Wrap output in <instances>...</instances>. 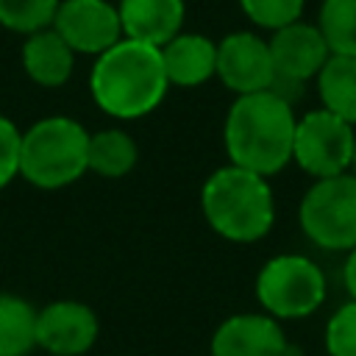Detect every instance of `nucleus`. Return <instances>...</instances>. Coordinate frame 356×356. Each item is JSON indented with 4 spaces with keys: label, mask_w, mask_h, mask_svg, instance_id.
Segmentation results:
<instances>
[{
    "label": "nucleus",
    "mask_w": 356,
    "mask_h": 356,
    "mask_svg": "<svg viewBox=\"0 0 356 356\" xmlns=\"http://www.w3.org/2000/svg\"><path fill=\"white\" fill-rule=\"evenodd\" d=\"M298 114L286 97L273 89L239 95L222 122V147L228 164L273 178L292 161Z\"/></svg>",
    "instance_id": "nucleus-1"
},
{
    "label": "nucleus",
    "mask_w": 356,
    "mask_h": 356,
    "mask_svg": "<svg viewBox=\"0 0 356 356\" xmlns=\"http://www.w3.org/2000/svg\"><path fill=\"white\" fill-rule=\"evenodd\" d=\"M167 89L170 81L159 47L125 36L100 53L89 72V95L111 120H142L153 114Z\"/></svg>",
    "instance_id": "nucleus-2"
},
{
    "label": "nucleus",
    "mask_w": 356,
    "mask_h": 356,
    "mask_svg": "<svg viewBox=\"0 0 356 356\" xmlns=\"http://www.w3.org/2000/svg\"><path fill=\"white\" fill-rule=\"evenodd\" d=\"M200 211L217 236L236 245L259 242L275 225L270 178L236 164L217 167L200 186Z\"/></svg>",
    "instance_id": "nucleus-3"
},
{
    "label": "nucleus",
    "mask_w": 356,
    "mask_h": 356,
    "mask_svg": "<svg viewBox=\"0 0 356 356\" xmlns=\"http://www.w3.org/2000/svg\"><path fill=\"white\" fill-rule=\"evenodd\" d=\"M89 131L64 114L42 117L22 131L19 178L36 189H64L89 172Z\"/></svg>",
    "instance_id": "nucleus-4"
},
{
    "label": "nucleus",
    "mask_w": 356,
    "mask_h": 356,
    "mask_svg": "<svg viewBox=\"0 0 356 356\" xmlns=\"http://www.w3.org/2000/svg\"><path fill=\"white\" fill-rule=\"evenodd\" d=\"M256 300L264 314L284 320L312 317L328 295L325 273L317 261L300 253H278L256 273Z\"/></svg>",
    "instance_id": "nucleus-5"
},
{
    "label": "nucleus",
    "mask_w": 356,
    "mask_h": 356,
    "mask_svg": "<svg viewBox=\"0 0 356 356\" xmlns=\"http://www.w3.org/2000/svg\"><path fill=\"white\" fill-rule=\"evenodd\" d=\"M303 236L320 250L348 253L356 248V175L317 178L298 206Z\"/></svg>",
    "instance_id": "nucleus-6"
},
{
    "label": "nucleus",
    "mask_w": 356,
    "mask_h": 356,
    "mask_svg": "<svg viewBox=\"0 0 356 356\" xmlns=\"http://www.w3.org/2000/svg\"><path fill=\"white\" fill-rule=\"evenodd\" d=\"M356 128L325 108H312L295 122L292 139V161L317 178L342 175L350 170Z\"/></svg>",
    "instance_id": "nucleus-7"
},
{
    "label": "nucleus",
    "mask_w": 356,
    "mask_h": 356,
    "mask_svg": "<svg viewBox=\"0 0 356 356\" xmlns=\"http://www.w3.org/2000/svg\"><path fill=\"white\" fill-rule=\"evenodd\" d=\"M75 56L97 58L122 39L117 3L111 0H61L50 25Z\"/></svg>",
    "instance_id": "nucleus-8"
},
{
    "label": "nucleus",
    "mask_w": 356,
    "mask_h": 356,
    "mask_svg": "<svg viewBox=\"0 0 356 356\" xmlns=\"http://www.w3.org/2000/svg\"><path fill=\"white\" fill-rule=\"evenodd\" d=\"M225 89L239 95H253L273 89L275 67L270 44L253 31H234L217 42V75Z\"/></svg>",
    "instance_id": "nucleus-9"
},
{
    "label": "nucleus",
    "mask_w": 356,
    "mask_h": 356,
    "mask_svg": "<svg viewBox=\"0 0 356 356\" xmlns=\"http://www.w3.org/2000/svg\"><path fill=\"white\" fill-rule=\"evenodd\" d=\"M100 337V320L89 303L53 300L36 312V348L47 356H83Z\"/></svg>",
    "instance_id": "nucleus-10"
},
{
    "label": "nucleus",
    "mask_w": 356,
    "mask_h": 356,
    "mask_svg": "<svg viewBox=\"0 0 356 356\" xmlns=\"http://www.w3.org/2000/svg\"><path fill=\"white\" fill-rule=\"evenodd\" d=\"M267 44L275 67V83H289V86H303L306 81H314L331 56L328 42L320 33L317 22L312 25L303 19L273 31Z\"/></svg>",
    "instance_id": "nucleus-11"
},
{
    "label": "nucleus",
    "mask_w": 356,
    "mask_h": 356,
    "mask_svg": "<svg viewBox=\"0 0 356 356\" xmlns=\"http://www.w3.org/2000/svg\"><path fill=\"white\" fill-rule=\"evenodd\" d=\"M209 353L211 356H289L292 345L275 317L264 312H236L214 328Z\"/></svg>",
    "instance_id": "nucleus-12"
},
{
    "label": "nucleus",
    "mask_w": 356,
    "mask_h": 356,
    "mask_svg": "<svg viewBox=\"0 0 356 356\" xmlns=\"http://www.w3.org/2000/svg\"><path fill=\"white\" fill-rule=\"evenodd\" d=\"M122 36L153 47L167 44L184 31L186 3L184 0H120L117 3Z\"/></svg>",
    "instance_id": "nucleus-13"
},
{
    "label": "nucleus",
    "mask_w": 356,
    "mask_h": 356,
    "mask_svg": "<svg viewBox=\"0 0 356 356\" xmlns=\"http://www.w3.org/2000/svg\"><path fill=\"white\" fill-rule=\"evenodd\" d=\"M159 53L170 86L195 89L217 75V42L203 33L181 31L167 44H161Z\"/></svg>",
    "instance_id": "nucleus-14"
},
{
    "label": "nucleus",
    "mask_w": 356,
    "mask_h": 356,
    "mask_svg": "<svg viewBox=\"0 0 356 356\" xmlns=\"http://www.w3.org/2000/svg\"><path fill=\"white\" fill-rule=\"evenodd\" d=\"M19 61H22L25 75L42 89L64 86L75 70V53L53 28H44V31L25 36L22 50H19Z\"/></svg>",
    "instance_id": "nucleus-15"
},
{
    "label": "nucleus",
    "mask_w": 356,
    "mask_h": 356,
    "mask_svg": "<svg viewBox=\"0 0 356 356\" xmlns=\"http://www.w3.org/2000/svg\"><path fill=\"white\" fill-rule=\"evenodd\" d=\"M320 108L337 114L339 120L356 128V56H337L331 53L323 70L314 78Z\"/></svg>",
    "instance_id": "nucleus-16"
},
{
    "label": "nucleus",
    "mask_w": 356,
    "mask_h": 356,
    "mask_svg": "<svg viewBox=\"0 0 356 356\" xmlns=\"http://www.w3.org/2000/svg\"><path fill=\"white\" fill-rule=\"evenodd\" d=\"M139 161V145L125 128H100L89 134L86 164L100 178H125Z\"/></svg>",
    "instance_id": "nucleus-17"
},
{
    "label": "nucleus",
    "mask_w": 356,
    "mask_h": 356,
    "mask_svg": "<svg viewBox=\"0 0 356 356\" xmlns=\"http://www.w3.org/2000/svg\"><path fill=\"white\" fill-rule=\"evenodd\" d=\"M36 306L14 292H0V356L36 350Z\"/></svg>",
    "instance_id": "nucleus-18"
},
{
    "label": "nucleus",
    "mask_w": 356,
    "mask_h": 356,
    "mask_svg": "<svg viewBox=\"0 0 356 356\" xmlns=\"http://www.w3.org/2000/svg\"><path fill=\"white\" fill-rule=\"evenodd\" d=\"M317 28L337 56H356V0H323Z\"/></svg>",
    "instance_id": "nucleus-19"
},
{
    "label": "nucleus",
    "mask_w": 356,
    "mask_h": 356,
    "mask_svg": "<svg viewBox=\"0 0 356 356\" xmlns=\"http://www.w3.org/2000/svg\"><path fill=\"white\" fill-rule=\"evenodd\" d=\"M61 0H0V28L31 36L53 25Z\"/></svg>",
    "instance_id": "nucleus-20"
},
{
    "label": "nucleus",
    "mask_w": 356,
    "mask_h": 356,
    "mask_svg": "<svg viewBox=\"0 0 356 356\" xmlns=\"http://www.w3.org/2000/svg\"><path fill=\"white\" fill-rule=\"evenodd\" d=\"M306 0H239L242 14L264 31H278L289 22H298Z\"/></svg>",
    "instance_id": "nucleus-21"
},
{
    "label": "nucleus",
    "mask_w": 356,
    "mask_h": 356,
    "mask_svg": "<svg viewBox=\"0 0 356 356\" xmlns=\"http://www.w3.org/2000/svg\"><path fill=\"white\" fill-rule=\"evenodd\" d=\"M328 356H356V300L342 303L325 323Z\"/></svg>",
    "instance_id": "nucleus-22"
},
{
    "label": "nucleus",
    "mask_w": 356,
    "mask_h": 356,
    "mask_svg": "<svg viewBox=\"0 0 356 356\" xmlns=\"http://www.w3.org/2000/svg\"><path fill=\"white\" fill-rule=\"evenodd\" d=\"M19 145L22 131L14 120L0 114V189H6L14 178H19Z\"/></svg>",
    "instance_id": "nucleus-23"
},
{
    "label": "nucleus",
    "mask_w": 356,
    "mask_h": 356,
    "mask_svg": "<svg viewBox=\"0 0 356 356\" xmlns=\"http://www.w3.org/2000/svg\"><path fill=\"white\" fill-rule=\"evenodd\" d=\"M342 281L345 289L350 295V300H356V248L345 253V267H342Z\"/></svg>",
    "instance_id": "nucleus-24"
},
{
    "label": "nucleus",
    "mask_w": 356,
    "mask_h": 356,
    "mask_svg": "<svg viewBox=\"0 0 356 356\" xmlns=\"http://www.w3.org/2000/svg\"><path fill=\"white\" fill-rule=\"evenodd\" d=\"M348 172L356 175V136H353V156H350V170H348Z\"/></svg>",
    "instance_id": "nucleus-25"
},
{
    "label": "nucleus",
    "mask_w": 356,
    "mask_h": 356,
    "mask_svg": "<svg viewBox=\"0 0 356 356\" xmlns=\"http://www.w3.org/2000/svg\"><path fill=\"white\" fill-rule=\"evenodd\" d=\"M200 356H211V353H200Z\"/></svg>",
    "instance_id": "nucleus-26"
}]
</instances>
